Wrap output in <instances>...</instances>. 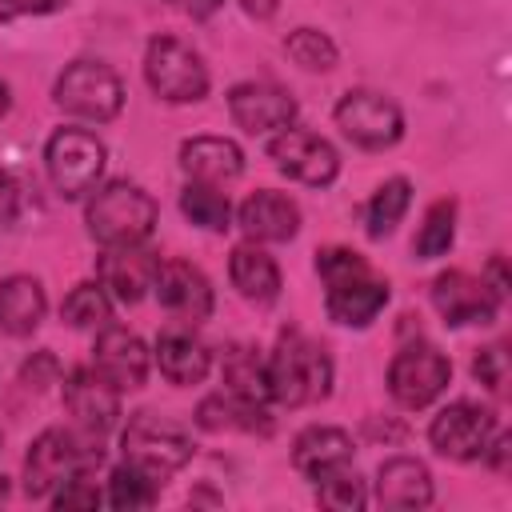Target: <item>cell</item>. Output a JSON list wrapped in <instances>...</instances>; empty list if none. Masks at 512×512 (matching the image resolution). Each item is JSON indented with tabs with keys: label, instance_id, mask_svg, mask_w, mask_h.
I'll list each match as a JSON object with an SVG mask.
<instances>
[{
	"label": "cell",
	"instance_id": "f1b7e54d",
	"mask_svg": "<svg viewBox=\"0 0 512 512\" xmlns=\"http://www.w3.org/2000/svg\"><path fill=\"white\" fill-rule=\"evenodd\" d=\"M220 376H224V392L256 404L268 400V368L252 348H228L220 360Z\"/></svg>",
	"mask_w": 512,
	"mask_h": 512
},
{
	"label": "cell",
	"instance_id": "4fadbf2b",
	"mask_svg": "<svg viewBox=\"0 0 512 512\" xmlns=\"http://www.w3.org/2000/svg\"><path fill=\"white\" fill-rule=\"evenodd\" d=\"M156 268H160V256L148 244H116L100 252L96 280L108 288L112 300L140 304L156 284Z\"/></svg>",
	"mask_w": 512,
	"mask_h": 512
},
{
	"label": "cell",
	"instance_id": "74e56055",
	"mask_svg": "<svg viewBox=\"0 0 512 512\" xmlns=\"http://www.w3.org/2000/svg\"><path fill=\"white\" fill-rule=\"evenodd\" d=\"M56 376H60V368H56V360L48 356V352H36V360H28L24 364V372H20V380L32 388H44V384H56Z\"/></svg>",
	"mask_w": 512,
	"mask_h": 512
},
{
	"label": "cell",
	"instance_id": "30bf717a",
	"mask_svg": "<svg viewBox=\"0 0 512 512\" xmlns=\"http://www.w3.org/2000/svg\"><path fill=\"white\" fill-rule=\"evenodd\" d=\"M452 380V364L436 344H404L388 364V392L404 408H428Z\"/></svg>",
	"mask_w": 512,
	"mask_h": 512
},
{
	"label": "cell",
	"instance_id": "277c9868",
	"mask_svg": "<svg viewBox=\"0 0 512 512\" xmlns=\"http://www.w3.org/2000/svg\"><path fill=\"white\" fill-rule=\"evenodd\" d=\"M156 200L128 180H112L104 188L92 192L84 220H88V236L100 248H116V244H148L152 228H156Z\"/></svg>",
	"mask_w": 512,
	"mask_h": 512
},
{
	"label": "cell",
	"instance_id": "6da1fadb",
	"mask_svg": "<svg viewBox=\"0 0 512 512\" xmlns=\"http://www.w3.org/2000/svg\"><path fill=\"white\" fill-rule=\"evenodd\" d=\"M324 280V308L344 328H368L388 304V280H380L368 260L352 248H324L316 256Z\"/></svg>",
	"mask_w": 512,
	"mask_h": 512
},
{
	"label": "cell",
	"instance_id": "b9f144b4",
	"mask_svg": "<svg viewBox=\"0 0 512 512\" xmlns=\"http://www.w3.org/2000/svg\"><path fill=\"white\" fill-rule=\"evenodd\" d=\"M240 8H244L252 20H268V16H276L280 0H240Z\"/></svg>",
	"mask_w": 512,
	"mask_h": 512
},
{
	"label": "cell",
	"instance_id": "484cf974",
	"mask_svg": "<svg viewBox=\"0 0 512 512\" xmlns=\"http://www.w3.org/2000/svg\"><path fill=\"white\" fill-rule=\"evenodd\" d=\"M196 424L204 432H272V420H268V408L256 404V400H244V396H232V392H216V396H204L200 408H196Z\"/></svg>",
	"mask_w": 512,
	"mask_h": 512
},
{
	"label": "cell",
	"instance_id": "836d02e7",
	"mask_svg": "<svg viewBox=\"0 0 512 512\" xmlns=\"http://www.w3.org/2000/svg\"><path fill=\"white\" fill-rule=\"evenodd\" d=\"M316 500L324 508H340V512H352V508H364L368 504V492H364V480L356 476L352 464L328 472L316 480Z\"/></svg>",
	"mask_w": 512,
	"mask_h": 512
},
{
	"label": "cell",
	"instance_id": "ffe728a7",
	"mask_svg": "<svg viewBox=\"0 0 512 512\" xmlns=\"http://www.w3.org/2000/svg\"><path fill=\"white\" fill-rule=\"evenodd\" d=\"M180 168L188 180L228 184L244 172V152L236 140H224V136H192L180 144Z\"/></svg>",
	"mask_w": 512,
	"mask_h": 512
},
{
	"label": "cell",
	"instance_id": "4316f807",
	"mask_svg": "<svg viewBox=\"0 0 512 512\" xmlns=\"http://www.w3.org/2000/svg\"><path fill=\"white\" fill-rule=\"evenodd\" d=\"M64 324L68 328H80V332H100L112 324V296L100 280H80L68 296H64V308H60Z\"/></svg>",
	"mask_w": 512,
	"mask_h": 512
},
{
	"label": "cell",
	"instance_id": "60d3db41",
	"mask_svg": "<svg viewBox=\"0 0 512 512\" xmlns=\"http://www.w3.org/2000/svg\"><path fill=\"white\" fill-rule=\"evenodd\" d=\"M180 12H188V16H196V20H204V16H212L224 0H172Z\"/></svg>",
	"mask_w": 512,
	"mask_h": 512
},
{
	"label": "cell",
	"instance_id": "ac0fdd59",
	"mask_svg": "<svg viewBox=\"0 0 512 512\" xmlns=\"http://www.w3.org/2000/svg\"><path fill=\"white\" fill-rule=\"evenodd\" d=\"M148 344L136 336V332H128V328H120V324H108V328H100L96 332V344H92V368L104 376V380H112L120 392H128V388H140L144 380H148Z\"/></svg>",
	"mask_w": 512,
	"mask_h": 512
},
{
	"label": "cell",
	"instance_id": "8992f818",
	"mask_svg": "<svg viewBox=\"0 0 512 512\" xmlns=\"http://www.w3.org/2000/svg\"><path fill=\"white\" fill-rule=\"evenodd\" d=\"M120 448H124V460L128 464L144 468L156 480L180 472L192 460V436L176 420H164L156 412L128 416V424L120 432Z\"/></svg>",
	"mask_w": 512,
	"mask_h": 512
},
{
	"label": "cell",
	"instance_id": "7402d4cb",
	"mask_svg": "<svg viewBox=\"0 0 512 512\" xmlns=\"http://www.w3.org/2000/svg\"><path fill=\"white\" fill-rule=\"evenodd\" d=\"M156 368L164 380H172L176 388L200 384L212 368V352L200 336H192L188 328H168L156 340Z\"/></svg>",
	"mask_w": 512,
	"mask_h": 512
},
{
	"label": "cell",
	"instance_id": "d590c367",
	"mask_svg": "<svg viewBox=\"0 0 512 512\" xmlns=\"http://www.w3.org/2000/svg\"><path fill=\"white\" fill-rule=\"evenodd\" d=\"M104 496L92 480V472H80V476H68L56 492H52V508H96Z\"/></svg>",
	"mask_w": 512,
	"mask_h": 512
},
{
	"label": "cell",
	"instance_id": "f546056e",
	"mask_svg": "<svg viewBox=\"0 0 512 512\" xmlns=\"http://www.w3.org/2000/svg\"><path fill=\"white\" fill-rule=\"evenodd\" d=\"M180 212H184L192 224L208 228V232H224L228 220H232V204H228V196L220 192V184H200V180H188V184H184V192H180Z\"/></svg>",
	"mask_w": 512,
	"mask_h": 512
},
{
	"label": "cell",
	"instance_id": "44dd1931",
	"mask_svg": "<svg viewBox=\"0 0 512 512\" xmlns=\"http://www.w3.org/2000/svg\"><path fill=\"white\" fill-rule=\"evenodd\" d=\"M292 464H296L300 476L320 480V476L352 464V436L344 428H332V424H312V428H304L296 436Z\"/></svg>",
	"mask_w": 512,
	"mask_h": 512
},
{
	"label": "cell",
	"instance_id": "7c38bea8",
	"mask_svg": "<svg viewBox=\"0 0 512 512\" xmlns=\"http://www.w3.org/2000/svg\"><path fill=\"white\" fill-rule=\"evenodd\" d=\"M492 436H496V416L472 400H456L440 408L428 424L432 448L448 460H480Z\"/></svg>",
	"mask_w": 512,
	"mask_h": 512
},
{
	"label": "cell",
	"instance_id": "5b68a950",
	"mask_svg": "<svg viewBox=\"0 0 512 512\" xmlns=\"http://www.w3.org/2000/svg\"><path fill=\"white\" fill-rule=\"evenodd\" d=\"M104 140L88 128H60L48 136L44 144V168H48V180L60 196L68 200H80V196H92L100 176H104Z\"/></svg>",
	"mask_w": 512,
	"mask_h": 512
},
{
	"label": "cell",
	"instance_id": "7a4b0ae2",
	"mask_svg": "<svg viewBox=\"0 0 512 512\" xmlns=\"http://www.w3.org/2000/svg\"><path fill=\"white\" fill-rule=\"evenodd\" d=\"M100 440L104 436L84 428H44L24 456V492L40 500V496H52L68 476L92 472L104 460Z\"/></svg>",
	"mask_w": 512,
	"mask_h": 512
},
{
	"label": "cell",
	"instance_id": "ba28073f",
	"mask_svg": "<svg viewBox=\"0 0 512 512\" xmlns=\"http://www.w3.org/2000/svg\"><path fill=\"white\" fill-rule=\"evenodd\" d=\"M144 80L168 104H196L208 96V64L176 36H156L144 52Z\"/></svg>",
	"mask_w": 512,
	"mask_h": 512
},
{
	"label": "cell",
	"instance_id": "8fae6325",
	"mask_svg": "<svg viewBox=\"0 0 512 512\" xmlns=\"http://www.w3.org/2000/svg\"><path fill=\"white\" fill-rule=\"evenodd\" d=\"M268 156L284 176H292V180H300L308 188H324L340 172L336 148L324 136H316L308 128H296V124H288V128L268 136Z\"/></svg>",
	"mask_w": 512,
	"mask_h": 512
},
{
	"label": "cell",
	"instance_id": "5bb4252c",
	"mask_svg": "<svg viewBox=\"0 0 512 512\" xmlns=\"http://www.w3.org/2000/svg\"><path fill=\"white\" fill-rule=\"evenodd\" d=\"M152 292H156L160 308L172 312L180 324H200L212 316V284L188 260H160Z\"/></svg>",
	"mask_w": 512,
	"mask_h": 512
},
{
	"label": "cell",
	"instance_id": "9a60e30c",
	"mask_svg": "<svg viewBox=\"0 0 512 512\" xmlns=\"http://www.w3.org/2000/svg\"><path fill=\"white\" fill-rule=\"evenodd\" d=\"M64 404L76 416V428L104 436L120 420V388L104 380L92 364H80L64 376Z\"/></svg>",
	"mask_w": 512,
	"mask_h": 512
},
{
	"label": "cell",
	"instance_id": "9c48e42d",
	"mask_svg": "<svg viewBox=\"0 0 512 512\" xmlns=\"http://www.w3.org/2000/svg\"><path fill=\"white\" fill-rule=\"evenodd\" d=\"M336 128L368 152H384L404 136V112L396 108V100H388L384 92L372 88H352L340 96L336 104Z\"/></svg>",
	"mask_w": 512,
	"mask_h": 512
},
{
	"label": "cell",
	"instance_id": "e0dca14e",
	"mask_svg": "<svg viewBox=\"0 0 512 512\" xmlns=\"http://www.w3.org/2000/svg\"><path fill=\"white\" fill-rule=\"evenodd\" d=\"M432 304L436 312L444 316V324H488L496 316V292L484 284V276H472V272H440L432 280Z\"/></svg>",
	"mask_w": 512,
	"mask_h": 512
},
{
	"label": "cell",
	"instance_id": "3957f363",
	"mask_svg": "<svg viewBox=\"0 0 512 512\" xmlns=\"http://www.w3.org/2000/svg\"><path fill=\"white\" fill-rule=\"evenodd\" d=\"M268 368V400L300 408V404H316L328 396L332 388V360L328 352L300 336V332H284L272 348V356L264 360Z\"/></svg>",
	"mask_w": 512,
	"mask_h": 512
},
{
	"label": "cell",
	"instance_id": "ab89813d",
	"mask_svg": "<svg viewBox=\"0 0 512 512\" xmlns=\"http://www.w3.org/2000/svg\"><path fill=\"white\" fill-rule=\"evenodd\" d=\"M480 276H484V284L496 292V300L508 292V272H504V260H500V256H492V260H488V268H484Z\"/></svg>",
	"mask_w": 512,
	"mask_h": 512
},
{
	"label": "cell",
	"instance_id": "83f0119b",
	"mask_svg": "<svg viewBox=\"0 0 512 512\" xmlns=\"http://www.w3.org/2000/svg\"><path fill=\"white\" fill-rule=\"evenodd\" d=\"M408 204H412V184H408L404 176L384 180V184L372 192L368 208H364V228H368V236H372V240L392 236V228L404 220Z\"/></svg>",
	"mask_w": 512,
	"mask_h": 512
},
{
	"label": "cell",
	"instance_id": "e575fe53",
	"mask_svg": "<svg viewBox=\"0 0 512 512\" xmlns=\"http://www.w3.org/2000/svg\"><path fill=\"white\" fill-rule=\"evenodd\" d=\"M472 376H476L488 392H504V384H508V352H504V344L480 348L476 360H472Z\"/></svg>",
	"mask_w": 512,
	"mask_h": 512
},
{
	"label": "cell",
	"instance_id": "d6986e66",
	"mask_svg": "<svg viewBox=\"0 0 512 512\" xmlns=\"http://www.w3.org/2000/svg\"><path fill=\"white\" fill-rule=\"evenodd\" d=\"M236 224L256 244H280L300 232V208L292 196H284L276 188H260L236 208Z\"/></svg>",
	"mask_w": 512,
	"mask_h": 512
},
{
	"label": "cell",
	"instance_id": "d6a6232c",
	"mask_svg": "<svg viewBox=\"0 0 512 512\" xmlns=\"http://www.w3.org/2000/svg\"><path fill=\"white\" fill-rule=\"evenodd\" d=\"M284 52L304 68V72H328L336 68V44L320 28H296L284 40Z\"/></svg>",
	"mask_w": 512,
	"mask_h": 512
},
{
	"label": "cell",
	"instance_id": "7bdbcfd3",
	"mask_svg": "<svg viewBox=\"0 0 512 512\" xmlns=\"http://www.w3.org/2000/svg\"><path fill=\"white\" fill-rule=\"evenodd\" d=\"M8 104H12V96H8V84H4V80H0V116H4V112H8Z\"/></svg>",
	"mask_w": 512,
	"mask_h": 512
},
{
	"label": "cell",
	"instance_id": "f35d334b",
	"mask_svg": "<svg viewBox=\"0 0 512 512\" xmlns=\"http://www.w3.org/2000/svg\"><path fill=\"white\" fill-rule=\"evenodd\" d=\"M16 208H20V188H16L12 172H8V168H0V228H4V224H12Z\"/></svg>",
	"mask_w": 512,
	"mask_h": 512
},
{
	"label": "cell",
	"instance_id": "4dcf8cb0",
	"mask_svg": "<svg viewBox=\"0 0 512 512\" xmlns=\"http://www.w3.org/2000/svg\"><path fill=\"white\" fill-rule=\"evenodd\" d=\"M156 492H160V480L156 476H148L144 468H136V464H120V468H112V476H108V504L112 508H148V504H156Z\"/></svg>",
	"mask_w": 512,
	"mask_h": 512
},
{
	"label": "cell",
	"instance_id": "603a6c76",
	"mask_svg": "<svg viewBox=\"0 0 512 512\" xmlns=\"http://www.w3.org/2000/svg\"><path fill=\"white\" fill-rule=\"evenodd\" d=\"M376 504L384 508H428L432 472L412 456H392L376 468Z\"/></svg>",
	"mask_w": 512,
	"mask_h": 512
},
{
	"label": "cell",
	"instance_id": "cb8c5ba5",
	"mask_svg": "<svg viewBox=\"0 0 512 512\" xmlns=\"http://www.w3.org/2000/svg\"><path fill=\"white\" fill-rule=\"evenodd\" d=\"M228 276H232V288L252 304H272L280 296V268L256 240H244L232 248Z\"/></svg>",
	"mask_w": 512,
	"mask_h": 512
},
{
	"label": "cell",
	"instance_id": "1f68e13d",
	"mask_svg": "<svg viewBox=\"0 0 512 512\" xmlns=\"http://www.w3.org/2000/svg\"><path fill=\"white\" fill-rule=\"evenodd\" d=\"M452 240H456V204L452 200H436L424 212V224H420V232L412 240V252L420 260H436V256H444L452 248Z\"/></svg>",
	"mask_w": 512,
	"mask_h": 512
},
{
	"label": "cell",
	"instance_id": "2e32d148",
	"mask_svg": "<svg viewBox=\"0 0 512 512\" xmlns=\"http://www.w3.org/2000/svg\"><path fill=\"white\" fill-rule=\"evenodd\" d=\"M228 112L232 120L252 132V136H272L288 124H296V100L276 88V84H260V80H244L228 92Z\"/></svg>",
	"mask_w": 512,
	"mask_h": 512
},
{
	"label": "cell",
	"instance_id": "d4e9b609",
	"mask_svg": "<svg viewBox=\"0 0 512 512\" xmlns=\"http://www.w3.org/2000/svg\"><path fill=\"white\" fill-rule=\"evenodd\" d=\"M48 312V296L36 276H8L0 284V332L8 336H32Z\"/></svg>",
	"mask_w": 512,
	"mask_h": 512
},
{
	"label": "cell",
	"instance_id": "52a82bcc",
	"mask_svg": "<svg viewBox=\"0 0 512 512\" xmlns=\"http://www.w3.org/2000/svg\"><path fill=\"white\" fill-rule=\"evenodd\" d=\"M52 100H56L60 112H68L76 120L104 124V120H116L120 116V108H124V84H120V76L108 64H100V60H76V64H68L56 76Z\"/></svg>",
	"mask_w": 512,
	"mask_h": 512
},
{
	"label": "cell",
	"instance_id": "8d00e7d4",
	"mask_svg": "<svg viewBox=\"0 0 512 512\" xmlns=\"http://www.w3.org/2000/svg\"><path fill=\"white\" fill-rule=\"evenodd\" d=\"M68 8V0H0V20H16V16H48Z\"/></svg>",
	"mask_w": 512,
	"mask_h": 512
}]
</instances>
